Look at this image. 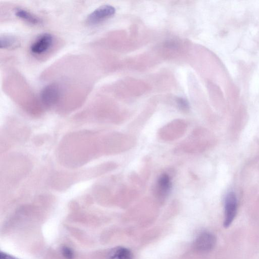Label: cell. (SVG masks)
Listing matches in <instances>:
<instances>
[{
	"mask_svg": "<svg viewBox=\"0 0 259 259\" xmlns=\"http://www.w3.org/2000/svg\"><path fill=\"white\" fill-rule=\"evenodd\" d=\"M19 40L14 36L3 35L0 37V48L5 49H15L19 47Z\"/></svg>",
	"mask_w": 259,
	"mask_h": 259,
	"instance_id": "9",
	"label": "cell"
},
{
	"mask_svg": "<svg viewBox=\"0 0 259 259\" xmlns=\"http://www.w3.org/2000/svg\"><path fill=\"white\" fill-rule=\"evenodd\" d=\"M115 12V8L110 5L100 6L89 15L87 22L90 25L99 24L113 16Z\"/></svg>",
	"mask_w": 259,
	"mask_h": 259,
	"instance_id": "2",
	"label": "cell"
},
{
	"mask_svg": "<svg viewBox=\"0 0 259 259\" xmlns=\"http://www.w3.org/2000/svg\"><path fill=\"white\" fill-rule=\"evenodd\" d=\"M157 188L160 196L164 197L168 195L171 188V182L167 175L160 176L157 181Z\"/></svg>",
	"mask_w": 259,
	"mask_h": 259,
	"instance_id": "8",
	"label": "cell"
},
{
	"mask_svg": "<svg viewBox=\"0 0 259 259\" xmlns=\"http://www.w3.org/2000/svg\"><path fill=\"white\" fill-rule=\"evenodd\" d=\"M0 259H16L14 257L6 253L1 252L0 253Z\"/></svg>",
	"mask_w": 259,
	"mask_h": 259,
	"instance_id": "12",
	"label": "cell"
},
{
	"mask_svg": "<svg viewBox=\"0 0 259 259\" xmlns=\"http://www.w3.org/2000/svg\"><path fill=\"white\" fill-rule=\"evenodd\" d=\"M132 252L123 247H116L111 250L108 254V259H133Z\"/></svg>",
	"mask_w": 259,
	"mask_h": 259,
	"instance_id": "6",
	"label": "cell"
},
{
	"mask_svg": "<svg viewBox=\"0 0 259 259\" xmlns=\"http://www.w3.org/2000/svg\"><path fill=\"white\" fill-rule=\"evenodd\" d=\"M237 199L233 192H230L225 199V219L224 226L228 228L234 220L237 210Z\"/></svg>",
	"mask_w": 259,
	"mask_h": 259,
	"instance_id": "1",
	"label": "cell"
},
{
	"mask_svg": "<svg viewBox=\"0 0 259 259\" xmlns=\"http://www.w3.org/2000/svg\"><path fill=\"white\" fill-rule=\"evenodd\" d=\"M178 104L180 108L183 109H187L188 108V103L183 98H179L177 100Z\"/></svg>",
	"mask_w": 259,
	"mask_h": 259,
	"instance_id": "11",
	"label": "cell"
},
{
	"mask_svg": "<svg viewBox=\"0 0 259 259\" xmlns=\"http://www.w3.org/2000/svg\"><path fill=\"white\" fill-rule=\"evenodd\" d=\"M60 96V88L54 83L46 85L40 93L41 101L47 106L55 104L59 100Z\"/></svg>",
	"mask_w": 259,
	"mask_h": 259,
	"instance_id": "3",
	"label": "cell"
},
{
	"mask_svg": "<svg viewBox=\"0 0 259 259\" xmlns=\"http://www.w3.org/2000/svg\"><path fill=\"white\" fill-rule=\"evenodd\" d=\"M15 14L20 19L31 24L37 25L41 23V20L38 17L25 9L17 8L15 10Z\"/></svg>",
	"mask_w": 259,
	"mask_h": 259,
	"instance_id": "7",
	"label": "cell"
},
{
	"mask_svg": "<svg viewBox=\"0 0 259 259\" xmlns=\"http://www.w3.org/2000/svg\"><path fill=\"white\" fill-rule=\"evenodd\" d=\"M53 36L49 33H42L38 36L30 47L31 52L34 55H40L47 52L52 47Z\"/></svg>",
	"mask_w": 259,
	"mask_h": 259,
	"instance_id": "4",
	"label": "cell"
},
{
	"mask_svg": "<svg viewBox=\"0 0 259 259\" xmlns=\"http://www.w3.org/2000/svg\"><path fill=\"white\" fill-rule=\"evenodd\" d=\"M61 253L63 256L66 259H73L74 254L72 250L67 247L63 246L61 249Z\"/></svg>",
	"mask_w": 259,
	"mask_h": 259,
	"instance_id": "10",
	"label": "cell"
},
{
	"mask_svg": "<svg viewBox=\"0 0 259 259\" xmlns=\"http://www.w3.org/2000/svg\"><path fill=\"white\" fill-rule=\"evenodd\" d=\"M216 238L209 232H203L199 234L193 243L194 248L200 252L211 250L215 246Z\"/></svg>",
	"mask_w": 259,
	"mask_h": 259,
	"instance_id": "5",
	"label": "cell"
}]
</instances>
